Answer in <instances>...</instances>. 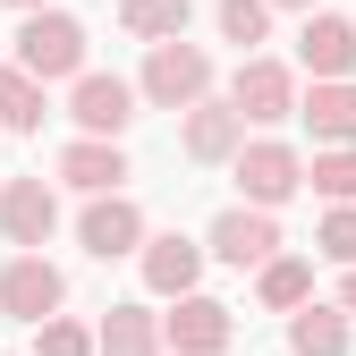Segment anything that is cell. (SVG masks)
<instances>
[{
  "instance_id": "obj_26",
  "label": "cell",
  "mask_w": 356,
  "mask_h": 356,
  "mask_svg": "<svg viewBox=\"0 0 356 356\" xmlns=\"http://www.w3.org/2000/svg\"><path fill=\"white\" fill-rule=\"evenodd\" d=\"M263 9H297V17H314V0H263Z\"/></svg>"
},
{
  "instance_id": "obj_4",
  "label": "cell",
  "mask_w": 356,
  "mask_h": 356,
  "mask_svg": "<svg viewBox=\"0 0 356 356\" xmlns=\"http://www.w3.org/2000/svg\"><path fill=\"white\" fill-rule=\"evenodd\" d=\"M229 111H238V127H280V119H297V68H280V60H238V76H229Z\"/></svg>"
},
{
  "instance_id": "obj_7",
  "label": "cell",
  "mask_w": 356,
  "mask_h": 356,
  "mask_svg": "<svg viewBox=\"0 0 356 356\" xmlns=\"http://www.w3.org/2000/svg\"><path fill=\"white\" fill-rule=\"evenodd\" d=\"M60 305H68V280H60L51 254H9V263H0V314H17V323H51Z\"/></svg>"
},
{
  "instance_id": "obj_17",
  "label": "cell",
  "mask_w": 356,
  "mask_h": 356,
  "mask_svg": "<svg viewBox=\"0 0 356 356\" xmlns=\"http://www.w3.org/2000/svg\"><path fill=\"white\" fill-rule=\"evenodd\" d=\"M348 348H356V331L339 305H297L289 314V356H348Z\"/></svg>"
},
{
  "instance_id": "obj_27",
  "label": "cell",
  "mask_w": 356,
  "mask_h": 356,
  "mask_svg": "<svg viewBox=\"0 0 356 356\" xmlns=\"http://www.w3.org/2000/svg\"><path fill=\"white\" fill-rule=\"evenodd\" d=\"M9 9H17V17H34V9H51V0H9Z\"/></svg>"
},
{
  "instance_id": "obj_11",
  "label": "cell",
  "mask_w": 356,
  "mask_h": 356,
  "mask_svg": "<svg viewBox=\"0 0 356 356\" xmlns=\"http://www.w3.org/2000/svg\"><path fill=\"white\" fill-rule=\"evenodd\" d=\"M297 68L314 76V85H348L356 76V26L331 17V9H314V17L297 26Z\"/></svg>"
},
{
  "instance_id": "obj_14",
  "label": "cell",
  "mask_w": 356,
  "mask_h": 356,
  "mask_svg": "<svg viewBox=\"0 0 356 356\" xmlns=\"http://www.w3.org/2000/svg\"><path fill=\"white\" fill-rule=\"evenodd\" d=\"M60 187H76V195H119L127 187V153L119 145H94V136H76V145H60Z\"/></svg>"
},
{
  "instance_id": "obj_13",
  "label": "cell",
  "mask_w": 356,
  "mask_h": 356,
  "mask_svg": "<svg viewBox=\"0 0 356 356\" xmlns=\"http://www.w3.org/2000/svg\"><path fill=\"white\" fill-rule=\"evenodd\" d=\"M238 145H246V127H238V111H229V102H195V111H187V127H178V153L204 161V170L238 161Z\"/></svg>"
},
{
  "instance_id": "obj_1",
  "label": "cell",
  "mask_w": 356,
  "mask_h": 356,
  "mask_svg": "<svg viewBox=\"0 0 356 356\" xmlns=\"http://www.w3.org/2000/svg\"><path fill=\"white\" fill-rule=\"evenodd\" d=\"M136 102H153V111H195V102H212V51H204V42H153V51H145V76H136Z\"/></svg>"
},
{
  "instance_id": "obj_15",
  "label": "cell",
  "mask_w": 356,
  "mask_h": 356,
  "mask_svg": "<svg viewBox=\"0 0 356 356\" xmlns=\"http://www.w3.org/2000/svg\"><path fill=\"white\" fill-rule=\"evenodd\" d=\"M297 119L314 127V153L356 145V85H314V94H297Z\"/></svg>"
},
{
  "instance_id": "obj_9",
  "label": "cell",
  "mask_w": 356,
  "mask_h": 356,
  "mask_svg": "<svg viewBox=\"0 0 356 356\" xmlns=\"http://www.w3.org/2000/svg\"><path fill=\"white\" fill-rule=\"evenodd\" d=\"M153 229H145V212H136V195H85V212H76V246L94 254V263H119V254H136Z\"/></svg>"
},
{
  "instance_id": "obj_2",
  "label": "cell",
  "mask_w": 356,
  "mask_h": 356,
  "mask_svg": "<svg viewBox=\"0 0 356 356\" xmlns=\"http://www.w3.org/2000/svg\"><path fill=\"white\" fill-rule=\"evenodd\" d=\"M85 42H94V34H85L68 9H34V17L17 26V60H9V68H26L34 85H51V76L76 85V76H85Z\"/></svg>"
},
{
  "instance_id": "obj_24",
  "label": "cell",
  "mask_w": 356,
  "mask_h": 356,
  "mask_svg": "<svg viewBox=\"0 0 356 356\" xmlns=\"http://www.w3.org/2000/svg\"><path fill=\"white\" fill-rule=\"evenodd\" d=\"M34 356H94V331L76 314H51V323H34Z\"/></svg>"
},
{
  "instance_id": "obj_20",
  "label": "cell",
  "mask_w": 356,
  "mask_h": 356,
  "mask_svg": "<svg viewBox=\"0 0 356 356\" xmlns=\"http://www.w3.org/2000/svg\"><path fill=\"white\" fill-rule=\"evenodd\" d=\"M42 119H51V102H42V85H34L26 68H9V60H0V127H9V136H34Z\"/></svg>"
},
{
  "instance_id": "obj_5",
  "label": "cell",
  "mask_w": 356,
  "mask_h": 356,
  "mask_svg": "<svg viewBox=\"0 0 356 356\" xmlns=\"http://www.w3.org/2000/svg\"><path fill=\"white\" fill-rule=\"evenodd\" d=\"M68 119H76V136L119 145L127 127H136V85H127V76H102V68H85V76L68 85Z\"/></svg>"
},
{
  "instance_id": "obj_23",
  "label": "cell",
  "mask_w": 356,
  "mask_h": 356,
  "mask_svg": "<svg viewBox=\"0 0 356 356\" xmlns=\"http://www.w3.org/2000/svg\"><path fill=\"white\" fill-rule=\"evenodd\" d=\"M314 254H323V263H339V272L356 263V204H331V212L314 220Z\"/></svg>"
},
{
  "instance_id": "obj_21",
  "label": "cell",
  "mask_w": 356,
  "mask_h": 356,
  "mask_svg": "<svg viewBox=\"0 0 356 356\" xmlns=\"http://www.w3.org/2000/svg\"><path fill=\"white\" fill-rule=\"evenodd\" d=\"M305 187H314L323 204H356V145H339V153H314V161H305Z\"/></svg>"
},
{
  "instance_id": "obj_28",
  "label": "cell",
  "mask_w": 356,
  "mask_h": 356,
  "mask_svg": "<svg viewBox=\"0 0 356 356\" xmlns=\"http://www.w3.org/2000/svg\"><path fill=\"white\" fill-rule=\"evenodd\" d=\"M348 26H356V17H348Z\"/></svg>"
},
{
  "instance_id": "obj_12",
  "label": "cell",
  "mask_w": 356,
  "mask_h": 356,
  "mask_svg": "<svg viewBox=\"0 0 356 356\" xmlns=\"http://www.w3.org/2000/svg\"><path fill=\"white\" fill-rule=\"evenodd\" d=\"M136 272H145V289L153 297H195V280H204V246L195 238H178V229H161V238H145L136 246Z\"/></svg>"
},
{
  "instance_id": "obj_18",
  "label": "cell",
  "mask_w": 356,
  "mask_h": 356,
  "mask_svg": "<svg viewBox=\"0 0 356 356\" xmlns=\"http://www.w3.org/2000/svg\"><path fill=\"white\" fill-rule=\"evenodd\" d=\"M254 297L272 305V314H297V305H314V263L305 254H272L254 272Z\"/></svg>"
},
{
  "instance_id": "obj_19",
  "label": "cell",
  "mask_w": 356,
  "mask_h": 356,
  "mask_svg": "<svg viewBox=\"0 0 356 356\" xmlns=\"http://www.w3.org/2000/svg\"><path fill=\"white\" fill-rule=\"evenodd\" d=\"M187 17H195V0H119V26L136 34L145 51H153V42H178Z\"/></svg>"
},
{
  "instance_id": "obj_10",
  "label": "cell",
  "mask_w": 356,
  "mask_h": 356,
  "mask_svg": "<svg viewBox=\"0 0 356 356\" xmlns=\"http://www.w3.org/2000/svg\"><path fill=\"white\" fill-rule=\"evenodd\" d=\"M229 339H238V314H229L220 297H204V289L178 297L170 314H161V348H178V356H220Z\"/></svg>"
},
{
  "instance_id": "obj_25",
  "label": "cell",
  "mask_w": 356,
  "mask_h": 356,
  "mask_svg": "<svg viewBox=\"0 0 356 356\" xmlns=\"http://www.w3.org/2000/svg\"><path fill=\"white\" fill-rule=\"evenodd\" d=\"M339 314H356V263H348V280H339Z\"/></svg>"
},
{
  "instance_id": "obj_22",
  "label": "cell",
  "mask_w": 356,
  "mask_h": 356,
  "mask_svg": "<svg viewBox=\"0 0 356 356\" xmlns=\"http://www.w3.org/2000/svg\"><path fill=\"white\" fill-rule=\"evenodd\" d=\"M212 26H220V42H238V51L254 60V42L272 34V9H263V0H220V9H212Z\"/></svg>"
},
{
  "instance_id": "obj_3",
  "label": "cell",
  "mask_w": 356,
  "mask_h": 356,
  "mask_svg": "<svg viewBox=\"0 0 356 356\" xmlns=\"http://www.w3.org/2000/svg\"><path fill=\"white\" fill-rule=\"evenodd\" d=\"M238 187H246V204L254 212H280L289 195H305V153L297 145H280V136H254V145H238Z\"/></svg>"
},
{
  "instance_id": "obj_8",
  "label": "cell",
  "mask_w": 356,
  "mask_h": 356,
  "mask_svg": "<svg viewBox=\"0 0 356 356\" xmlns=\"http://www.w3.org/2000/svg\"><path fill=\"white\" fill-rule=\"evenodd\" d=\"M51 229H60V195H51V178H9L0 187V238H9L17 254H42L51 246Z\"/></svg>"
},
{
  "instance_id": "obj_16",
  "label": "cell",
  "mask_w": 356,
  "mask_h": 356,
  "mask_svg": "<svg viewBox=\"0 0 356 356\" xmlns=\"http://www.w3.org/2000/svg\"><path fill=\"white\" fill-rule=\"evenodd\" d=\"M94 356H161V314L153 305H111L102 314V331H94Z\"/></svg>"
},
{
  "instance_id": "obj_6",
  "label": "cell",
  "mask_w": 356,
  "mask_h": 356,
  "mask_svg": "<svg viewBox=\"0 0 356 356\" xmlns=\"http://www.w3.org/2000/svg\"><path fill=\"white\" fill-rule=\"evenodd\" d=\"M280 254V220L254 212V204H229L204 229V263H229V272H263V263Z\"/></svg>"
}]
</instances>
